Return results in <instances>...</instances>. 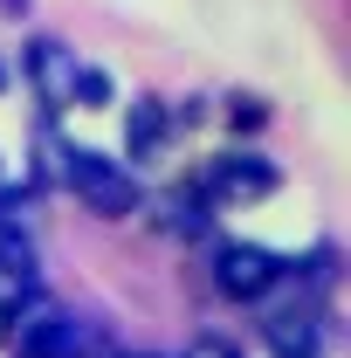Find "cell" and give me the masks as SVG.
Returning a JSON list of instances; mask_svg holds the SVG:
<instances>
[{
  "mask_svg": "<svg viewBox=\"0 0 351 358\" xmlns=\"http://www.w3.org/2000/svg\"><path fill=\"white\" fill-rule=\"evenodd\" d=\"M227 124H234V131H262L268 103H262V96H227Z\"/></svg>",
  "mask_w": 351,
  "mask_h": 358,
  "instance_id": "30bf717a",
  "label": "cell"
},
{
  "mask_svg": "<svg viewBox=\"0 0 351 358\" xmlns=\"http://www.w3.org/2000/svg\"><path fill=\"white\" fill-rule=\"evenodd\" d=\"M0 14H7V21H21V14H28V0H0Z\"/></svg>",
  "mask_w": 351,
  "mask_h": 358,
  "instance_id": "7c38bea8",
  "label": "cell"
},
{
  "mask_svg": "<svg viewBox=\"0 0 351 358\" xmlns=\"http://www.w3.org/2000/svg\"><path fill=\"white\" fill-rule=\"evenodd\" d=\"M275 186H282V173L268 166L262 152H220V159H207L200 179H193V193H200L207 207H255Z\"/></svg>",
  "mask_w": 351,
  "mask_h": 358,
  "instance_id": "7a4b0ae2",
  "label": "cell"
},
{
  "mask_svg": "<svg viewBox=\"0 0 351 358\" xmlns=\"http://www.w3.org/2000/svg\"><path fill=\"white\" fill-rule=\"evenodd\" d=\"M55 179L83 200L89 214H103V221H131L138 207H145V193H138L131 166H117V159H103V152H83V145H69V152H62Z\"/></svg>",
  "mask_w": 351,
  "mask_h": 358,
  "instance_id": "6da1fadb",
  "label": "cell"
},
{
  "mask_svg": "<svg viewBox=\"0 0 351 358\" xmlns=\"http://www.w3.org/2000/svg\"><path fill=\"white\" fill-rule=\"evenodd\" d=\"M262 338L275 345V358H324V324H317V310H275L262 324Z\"/></svg>",
  "mask_w": 351,
  "mask_h": 358,
  "instance_id": "8992f818",
  "label": "cell"
},
{
  "mask_svg": "<svg viewBox=\"0 0 351 358\" xmlns=\"http://www.w3.org/2000/svg\"><path fill=\"white\" fill-rule=\"evenodd\" d=\"M282 275H289V268L275 262L268 248H255V241H220L214 248V289L234 296V303H262Z\"/></svg>",
  "mask_w": 351,
  "mask_h": 358,
  "instance_id": "3957f363",
  "label": "cell"
},
{
  "mask_svg": "<svg viewBox=\"0 0 351 358\" xmlns=\"http://www.w3.org/2000/svg\"><path fill=\"white\" fill-rule=\"evenodd\" d=\"M0 275H7V282H21V289H35V275H42L35 241L21 234V221H7V214H0Z\"/></svg>",
  "mask_w": 351,
  "mask_h": 358,
  "instance_id": "52a82bcc",
  "label": "cell"
},
{
  "mask_svg": "<svg viewBox=\"0 0 351 358\" xmlns=\"http://www.w3.org/2000/svg\"><path fill=\"white\" fill-rule=\"evenodd\" d=\"M186 358H241V352H227L220 338H200V345H193V352H186Z\"/></svg>",
  "mask_w": 351,
  "mask_h": 358,
  "instance_id": "8fae6325",
  "label": "cell"
},
{
  "mask_svg": "<svg viewBox=\"0 0 351 358\" xmlns=\"http://www.w3.org/2000/svg\"><path fill=\"white\" fill-rule=\"evenodd\" d=\"M76 48L62 42V35H35L28 42V90L42 96L48 110H69V90H76Z\"/></svg>",
  "mask_w": 351,
  "mask_h": 358,
  "instance_id": "277c9868",
  "label": "cell"
},
{
  "mask_svg": "<svg viewBox=\"0 0 351 358\" xmlns=\"http://www.w3.org/2000/svg\"><path fill=\"white\" fill-rule=\"evenodd\" d=\"M159 227L166 234H207V200L193 193V186H179V193H159Z\"/></svg>",
  "mask_w": 351,
  "mask_h": 358,
  "instance_id": "ba28073f",
  "label": "cell"
},
{
  "mask_svg": "<svg viewBox=\"0 0 351 358\" xmlns=\"http://www.w3.org/2000/svg\"><path fill=\"white\" fill-rule=\"evenodd\" d=\"M0 90H7V69H0Z\"/></svg>",
  "mask_w": 351,
  "mask_h": 358,
  "instance_id": "5bb4252c",
  "label": "cell"
},
{
  "mask_svg": "<svg viewBox=\"0 0 351 358\" xmlns=\"http://www.w3.org/2000/svg\"><path fill=\"white\" fill-rule=\"evenodd\" d=\"M173 117H166V96H131V117H124V159L131 166H159L166 145H173Z\"/></svg>",
  "mask_w": 351,
  "mask_h": 358,
  "instance_id": "5b68a950",
  "label": "cell"
},
{
  "mask_svg": "<svg viewBox=\"0 0 351 358\" xmlns=\"http://www.w3.org/2000/svg\"><path fill=\"white\" fill-rule=\"evenodd\" d=\"M0 345H7V296H0Z\"/></svg>",
  "mask_w": 351,
  "mask_h": 358,
  "instance_id": "4fadbf2b",
  "label": "cell"
},
{
  "mask_svg": "<svg viewBox=\"0 0 351 358\" xmlns=\"http://www.w3.org/2000/svg\"><path fill=\"white\" fill-rule=\"evenodd\" d=\"M110 103V76L96 62H76V90H69V110H103Z\"/></svg>",
  "mask_w": 351,
  "mask_h": 358,
  "instance_id": "9c48e42d",
  "label": "cell"
}]
</instances>
